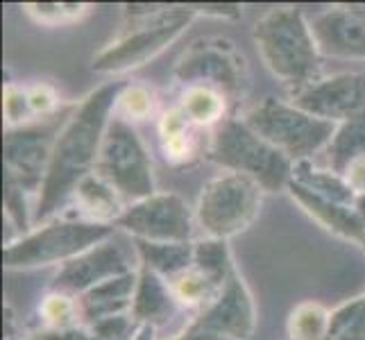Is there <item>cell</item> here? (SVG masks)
<instances>
[{
  "label": "cell",
  "mask_w": 365,
  "mask_h": 340,
  "mask_svg": "<svg viewBox=\"0 0 365 340\" xmlns=\"http://www.w3.org/2000/svg\"><path fill=\"white\" fill-rule=\"evenodd\" d=\"M123 86L120 82L98 86L64 120L34 209V227L55 220L57 213L73 200L78 186L96 172L103 138Z\"/></svg>",
  "instance_id": "cell-1"
},
{
  "label": "cell",
  "mask_w": 365,
  "mask_h": 340,
  "mask_svg": "<svg viewBox=\"0 0 365 340\" xmlns=\"http://www.w3.org/2000/svg\"><path fill=\"white\" fill-rule=\"evenodd\" d=\"M252 39L266 68L293 93L318 80L320 50L299 7H274L255 25Z\"/></svg>",
  "instance_id": "cell-2"
},
{
  "label": "cell",
  "mask_w": 365,
  "mask_h": 340,
  "mask_svg": "<svg viewBox=\"0 0 365 340\" xmlns=\"http://www.w3.org/2000/svg\"><path fill=\"white\" fill-rule=\"evenodd\" d=\"M125 16L132 21L130 30L93 57L91 68L96 73L123 75L145 66L173 41H178L197 14L188 5H125Z\"/></svg>",
  "instance_id": "cell-3"
},
{
  "label": "cell",
  "mask_w": 365,
  "mask_h": 340,
  "mask_svg": "<svg viewBox=\"0 0 365 340\" xmlns=\"http://www.w3.org/2000/svg\"><path fill=\"white\" fill-rule=\"evenodd\" d=\"M209 159L230 172L255 180L266 193L286 191L295 163L284 157L243 118H225L211 136Z\"/></svg>",
  "instance_id": "cell-4"
},
{
  "label": "cell",
  "mask_w": 365,
  "mask_h": 340,
  "mask_svg": "<svg viewBox=\"0 0 365 340\" xmlns=\"http://www.w3.org/2000/svg\"><path fill=\"white\" fill-rule=\"evenodd\" d=\"M116 234V227L98 225L82 218H61L39 225L30 234H23L19 241L9 243L3 252L7 270H32L68 263L84 254L86 249L107 241Z\"/></svg>",
  "instance_id": "cell-5"
},
{
  "label": "cell",
  "mask_w": 365,
  "mask_h": 340,
  "mask_svg": "<svg viewBox=\"0 0 365 340\" xmlns=\"http://www.w3.org/2000/svg\"><path fill=\"white\" fill-rule=\"evenodd\" d=\"M243 120L293 163L311 161L313 155L324 153L338 128L277 98L261 100L245 113Z\"/></svg>",
  "instance_id": "cell-6"
},
{
  "label": "cell",
  "mask_w": 365,
  "mask_h": 340,
  "mask_svg": "<svg viewBox=\"0 0 365 340\" xmlns=\"http://www.w3.org/2000/svg\"><path fill=\"white\" fill-rule=\"evenodd\" d=\"M263 188L238 172H225L205 184L197 197L195 220L209 238L230 241L255 222L261 209Z\"/></svg>",
  "instance_id": "cell-7"
},
{
  "label": "cell",
  "mask_w": 365,
  "mask_h": 340,
  "mask_svg": "<svg viewBox=\"0 0 365 340\" xmlns=\"http://www.w3.org/2000/svg\"><path fill=\"white\" fill-rule=\"evenodd\" d=\"M96 175L111 184L128 205L155 195L153 159L132 125L111 116L100 148Z\"/></svg>",
  "instance_id": "cell-8"
},
{
  "label": "cell",
  "mask_w": 365,
  "mask_h": 340,
  "mask_svg": "<svg viewBox=\"0 0 365 340\" xmlns=\"http://www.w3.org/2000/svg\"><path fill=\"white\" fill-rule=\"evenodd\" d=\"M175 80L188 86H209L232 100L243 98L247 89V61L234 41L222 36L197 39L180 55L173 68Z\"/></svg>",
  "instance_id": "cell-9"
},
{
  "label": "cell",
  "mask_w": 365,
  "mask_h": 340,
  "mask_svg": "<svg viewBox=\"0 0 365 340\" xmlns=\"http://www.w3.org/2000/svg\"><path fill=\"white\" fill-rule=\"evenodd\" d=\"M257 326V306L247 284L234 268L220 295L182 334L170 340H250Z\"/></svg>",
  "instance_id": "cell-10"
},
{
  "label": "cell",
  "mask_w": 365,
  "mask_h": 340,
  "mask_svg": "<svg viewBox=\"0 0 365 340\" xmlns=\"http://www.w3.org/2000/svg\"><path fill=\"white\" fill-rule=\"evenodd\" d=\"M61 128H64V123L59 125L53 116L46 123H30L23 125V128L5 130V180L14 182L28 195L41 193L50 157H53V148Z\"/></svg>",
  "instance_id": "cell-11"
},
{
  "label": "cell",
  "mask_w": 365,
  "mask_h": 340,
  "mask_svg": "<svg viewBox=\"0 0 365 340\" xmlns=\"http://www.w3.org/2000/svg\"><path fill=\"white\" fill-rule=\"evenodd\" d=\"M114 227L128 232L134 241L191 243L193 213L180 195L155 193L128 205Z\"/></svg>",
  "instance_id": "cell-12"
},
{
  "label": "cell",
  "mask_w": 365,
  "mask_h": 340,
  "mask_svg": "<svg viewBox=\"0 0 365 340\" xmlns=\"http://www.w3.org/2000/svg\"><path fill=\"white\" fill-rule=\"evenodd\" d=\"M291 103L334 125L365 118V75L336 73L329 78H318L295 91Z\"/></svg>",
  "instance_id": "cell-13"
},
{
  "label": "cell",
  "mask_w": 365,
  "mask_h": 340,
  "mask_svg": "<svg viewBox=\"0 0 365 340\" xmlns=\"http://www.w3.org/2000/svg\"><path fill=\"white\" fill-rule=\"evenodd\" d=\"M130 272H136L132 266V257H130V252L116 241V234H114L111 238H107V241L86 249L84 254L64 263L53 282V291L78 297L100 284L116 279V277H123V274H130Z\"/></svg>",
  "instance_id": "cell-14"
},
{
  "label": "cell",
  "mask_w": 365,
  "mask_h": 340,
  "mask_svg": "<svg viewBox=\"0 0 365 340\" xmlns=\"http://www.w3.org/2000/svg\"><path fill=\"white\" fill-rule=\"evenodd\" d=\"M313 39L320 55L365 59V5H336L313 16Z\"/></svg>",
  "instance_id": "cell-15"
},
{
  "label": "cell",
  "mask_w": 365,
  "mask_h": 340,
  "mask_svg": "<svg viewBox=\"0 0 365 340\" xmlns=\"http://www.w3.org/2000/svg\"><path fill=\"white\" fill-rule=\"evenodd\" d=\"M286 191L313 220H316L318 225H322L327 232L363 245L365 227H363V220L359 216L356 207L336 205V202H331V200H324L316 193H311L309 188H304L293 180H291V184H288Z\"/></svg>",
  "instance_id": "cell-16"
},
{
  "label": "cell",
  "mask_w": 365,
  "mask_h": 340,
  "mask_svg": "<svg viewBox=\"0 0 365 340\" xmlns=\"http://www.w3.org/2000/svg\"><path fill=\"white\" fill-rule=\"evenodd\" d=\"M136 279H138V270L116 277V279H109L75 297L78 299L82 324L91 326L109 318L130 316L134 291H136Z\"/></svg>",
  "instance_id": "cell-17"
},
{
  "label": "cell",
  "mask_w": 365,
  "mask_h": 340,
  "mask_svg": "<svg viewBox=\"0 0 365 340\" xmlns=\"http://www.w3.org/2000/svg\"><path fill=\"white\" fill-rule=\"evenodd\" d=\"M175 306H178V299L170 291V284L150 268L138 266L136 291L130 309V318L134 324L159 326L173 318Z\"/></svg>",
  "instance_id": "cell-18"
},
{
  "label": "cell",
  "mask_w": 365,
  "mask_h": 340,
  "mask_svg": "<svg viewBox=\"0 0 365 340\" xmlns=\"http://www.w3.org/2000/svg\"><path fill=\"white\" fill-rule=\"evenodd\" d=\"M75 207L80 209V218L98 222V225H111L123 216V211L128 209V202L120 197V193L114 186L107 184L100 175H89L75 191L73 200Z\"/></svg>",
  "instance_id": "cell-19"
},
{
  "label": "cell",
  "mask_w": 365,
  "mask_h": 340,
  "mask_svg": "<svg viewBox=\"0 0 365 340\" xmlns=\"http://www.w3.org/2000/svg\"><path fill=\"white\" fill-rule=\"evenodd\" d=\"M132 245L136 252V259L141 261L138 266H145L166 282H173L175 277L193 268V241L191 243H148L134 241Z\"/></svg>",
  "instance_id": "cell-20"
},
{
  "label": "cell",
  "mask_w": 365,
  "mask_h": 340,
  "mask_svg": "<svg viewBox=\"0 0 365 340\" xmlns=\"http://www.w3.org/2000/svg\"><path fill=\"white\" fill-rule=\"evenodd\" d=\"M293 182L309 188L311 193H316L324 200H331L336 205L356 207L359 195L351 191V186L343 175H338L329 168H318L311 161H302L293 166Z\"/></svg>",
  "instance_id": "cell-21"
},
{
  "label": "cell",
  "mask_w": 365,
  "mask_h": 340,
  "mask_svg": "<svg viewBox=\"0 0 365 340\" xmlns=\"http://www.w3.org/2000/svg\"><path fill=\"white\" fill-rule=\"evenodd\" d=\"M327 168L345 175L354 161L365 159V118L343 123L336 128V134L324 148Z\"/></svg>",
  "instance_id": "cell-22"
},
{
  "label": "cell",
  "mask_w": 365,
  "mask_h": 340,
  "mask_svg": "<svg viewBox=\"0 0 365 340\" xmlns=\"http://www.w3.org/2000/svg\"><path fill=\"white\" fill-rule=\"evenodd\" d=\"M193 125L182 113L180 107H173L159 120V136L163 157L170 163H186L195 155V136L191 134Z\"/></svg>",
  "instance_id": "cell-23"
},
{
  "label": "cell",
  "mask_w": 365,
  "mask_h": 340,
  "mask_svg": "<svg viewBox=\"0 0 365 340\" xmlns=\"http://www.w3.org/2000/svg\"><path fill=\"white\" fill-rule=\"evenodd\" d=\"M178 107L195 128H211V125H220L225 120L227 98L209 86H188Z\"/></svg>",
  "instance_id": "cell-24"
},
{
  "label": "cell",
  "mask_w": 365,
  "mask_h": 340,
  "mask_svg": "<svg viewBox=\"0 0 365 340\" xmlns=\"http://www.w3.org/2000/svg\"><path fill=\"white\" fill-rule=\"evenodd\" d=\"M286 329L291 340H329L331 311L318 302H299L288 316Z\"/></svg>",
  "instance_id": "cell-25"
},
{
  "label": "cell",
  "mask_w": 365,
  "mask_h": 340,
  "mask_svg": "<svg viewBox=\"0 0 365 340\" xmlns=\"http://www.w3.org/2000/svg\"><path fill=\"white\" fill-rule=\"evenodd\" d=\"M170 284V291L178 299V304L188 306V309H205L216 299L222 291V286H218L205 272H200L197 268H191L182 272L180 277H175Z\"/></svg>",
  "instance_id": "cell-26"
},
{
  "label": "cell",
  "mask_w": 365,
  "mask_h": 340,
  "mask_svg": "<svg viewBox=\"0 0 365 340\" xmlns=\"http://www.w3.org/2000/svg\"><path fill=\"white\" fill-rule=\"evenodd\" d=\"M193 268L205 272L209 279H213L218 286H225L234 270L232 254L227 241L220 238H209L205 236L202 241L193 243Z\"/></svg>",
  "instance_id": "cell-27"
},
{
  "label": "cell",
  "mask_w": 365,
  "mask_h": 340,
  "mask_svg": "<svg viewBox=\"0 0 365 340\" xmlns=\"http://www.w3.org/2000/svg\"><path fill=\"white\" fill-rule=\"evenodd\" d=\"M329 340H365V295L331 311Z\"/></svg>",
  "instance_id": "cell-28"
},
{
  "label": "cell",
  "mask_w": 365,
  "mask_h": 340,
  "mask_svg": "<svg viewBox=\"0 0 365 340\" xmlns=\"http://www.w3.org/2000/svg\"><path fill=\"white\" fill-rule=\"evenodd\" d=\"M39 313L50 329H71V326H80V309L78 299L73 295L50 291L39 304Z\"/></svg>",
  "instance_id": "cell-29"
},
{
  "label": "cell",
  "mask_w": 365,
  "mask_h": 340,
  "mask_svg": "<svg viewBox=\"0 0 365 340\" xmlns=\"http://www.w3.org/2000/svg\"><path fill=\"white\" fill-rule=\"evenodd\" d=\"M25 14L32 21L57 28V25H71L75 21L84 19L89 14V5H78V3H30L25 5Z\"/></svg>",
  "instance_id": "cell-30"
},
{
  "label": "cell",
  "mask_w": 365,
  "mask_h": 340,
  "mask_svg": "<svg viewBox=\"0 0 365 340\" xmlns=\"http://www.w3.org/2000/svg\"><path fill=\"white\" fill-rule=\"evenodd\" d=\"M116 111L125 120H145L155 113V96L143 84H125L116 100Z\"/></svg>",
  "instance_id": "cell-31"
},
{
  "label": "cell",
  "mask_w": 365,
  "mask_h": 340,
  "mask_svg": "<svg viewBox=\"0 0 365 340\" xmlns=\"http://www.w3.org/2000/svg\"><path fill=\"white\" fill-rule=\"evenodd\" d=\"M3 111H5V130L23 128L34 120L28 103V89H21L16 84H7L3 91Z\"/></svg>",
  "instance_id": "cell-32"
},
{
  "label": "cell",
  "mask_w": 365,
  "mask_h": 340,
  "mask_svg": "<svg viewBox=\"0 0 365 340\" xmlns=\"http://www.w3.org/2000/svg\"><path fill=\"white\" fill-rule=\"evenodd\" d=\"M5 211L9 220L16 225V230L21 232H28L30 234V218H28V202H25V197H28V193L23 191V188H19L14 182L5 180Z\"/></svg>",
  "instance_id": "cell-33"
},
{
  "label": "cell",
  "mask_w": 365,
  "mask_h": 340,
  "mask_svg": "<svg viewBox=\"0 0 365 340\" xmlns=\"http://www.w3.org/2000/svg\"><path fill=\"white\" fill-rule=\"evenodd\" d=\"M28 103H30L34 118L41 116L48 120L55 116V111L59 107V98L50 84H34L28 89Z\"/></svg>",
  "instance_id": "cell-34"
},
{
  "label": "cell",
  "mask_w": 365,
  "mask_h": 340,
  "mask_svg": "<svg viewBox=\"0 0 365 340\" xmlns=\"http://www.w3.org/2000/svg\"><path fill=\"white\" fill-rule=\"evenodd\" d=\"M343 177L347 180V184L351 186V191H354L359 197L365 195V159H359V161L351 163Z\"/></svg>",
  "instance_id": "cell-35"
},
{
  "label": "cell",
  "mask_w": 365,
  "mask_h": 340,
  "mask_svg": "<svg viewBox=\"0 0 365 340\" xmlns=\"http://www.w3.org/2000/svg\"><path fill=\"white\" fill-rule=\"evenodd\" d=\"M195 14H205V16H238L241 14V7L238 5H188Z\"/></svg>",
  "instance_id": "cell-36"
},
{
  "label": "cell",
  "mask_w": 365,
  "mask_h": 340,
  "mask_svg": "<svg viewBox=\"0 0 365 340\" xmlns=\"http://www.w3.org/2000/svg\"><path fill=\"white\" fill-rule=\"evenodd\" d=\"M132 340H157V326L141 324V326H138V329L134 331Z\"/></svg>",
  "instance_id": "cell-37"
}]
</instances>
